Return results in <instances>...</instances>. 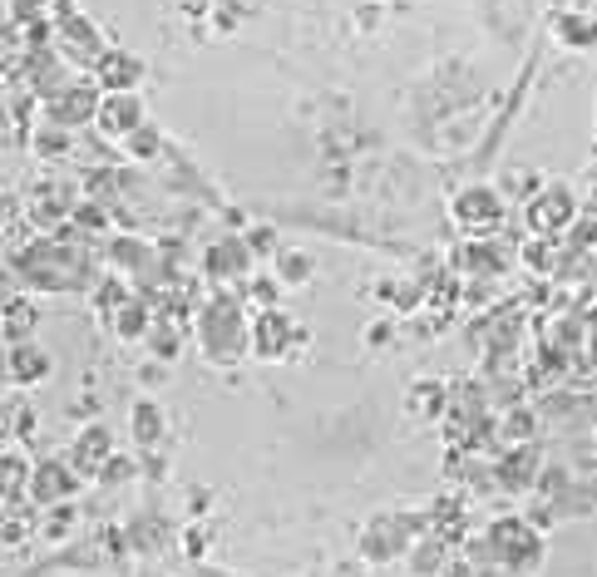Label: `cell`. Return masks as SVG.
<instances>
[{
    "label": "cell",
    "mask_w": 597,
    "mask_h": 577,
    "mask_svg": "<svg viewBox=\"0 0 597 577\" xmlns=\"http://www.w3.org/2000/svg\"><path fill=\"white\" fill-rule=\"evenodd\" d=\"M405 524V514H385V518H375V524L361 533V553H366L371 563H391L395 553L405 548V533H425V528H401Z\"/></svg>",
    "instance_id": "12"
},
{
    "label": "cell",
    "mask_w": 597,
    "mask_h": 577,
    "mask_svg": "<svg viewBox=\"0 0 597 577\" xmlns=\"http://www.w3.org/2000/svg\"><path fill=\"white\" fill-rule=\"evenodd\" d=\"M104 262L114 266V272H143V262H149V247H143L139 237H114L104 252Z\"/></svg>",
    "instance_id": "23"
},
{
    "label": "cell",
    "mask_w": 597,
    "mask_h": 577,
    "mask_svg": "<svg viewBox=\"0 0 597 577\" xmlns=\"http://www.w3.org/2000/svg\"><path fill=\"white\" fill-rule=\"evenodd\" d=\"M499 247H489V237H474L469 247H459V257L455 266L459 272H469V276H479V272H499V257H494Z\"/></svg>",
    "instance_id": "24"
},
{
    "label": "cell",
    "mask_w": 597,
    "mask_h": 577,
    "mask_svg": "<svg viewBox=\"0 0 597 577\" xmlns=\"http://www.w3.org/2000/svg\"><path fill=\"white\" fill-rule=\"evenodd\" d=\"M30 484V469H26V459H20L16 449H6L0 454V498H10V494H20V488Z\"/></svg>",
    "instance_id": "28"
},
{
    "label": "cell",
    "mask_w": 597,
    "mask_h": 577,
    "mask_svg": "<svg viewBox=\"0 0 597 577\" xmlns=\"http://www.w3.org/2000/svg\"><path fill=\"white\" fill-rule=\"evenodd\" d=\"M6 371H10V381L16 385H40V381H50L54 355L45 346H36V341H16V346H10Z\"/></svg>",
    "instance_id": "14"
},
{
    "label": "cell",
    "mask_w": 597,
    "mask_h": 577,
    "mask_svg": "<svg viewBox=\"0 0 597 577\" xmlns=\"http://www.w3.org/2000/svg\"><path fill=\"white\" fill-rule=\"evenodd\" d=\"M405 415L419 419V425H435V419H445L449 415L445 381H435V375H419L411 391H405Z\"/></svg>",
    "instance_id": "13"
},
{
    "label": "cell",
    "mask_w": 597,
    "mask_h": 577,
    "mask_svg": "<svg viewBox=\"0 0 597 577\" xmlns=\"http://www.w3.org/2000/svg\"><path fill=\"white\" fill-rule=\"evenodd\" d=\"M276 286H282L276 276H257V282H252V302H257V306H276Z\"/></svg>",
    "instance_id": "32"
},
{
    "label": "cell",
    "mask_w": 597,
    "mask_h": 577,
    "mask_svg": "<svg viewBox=\"0 0 597 577\" xmlns=\"http://www.w3.org/2000/svg\"><path fill=\"white\" fill-rule=\"evenodd\" d=\"M129 435H134L139 449H159V444L169 439V415H163L159 399H139V405L129 409Z\"/></svg>",
    "instance_id": "15"
},
{
    "label": "cell",
    "mask_w": 597,
    "mask_h": 577,
    "mask_svg": "<svg viewBox=\"0 0 597 577\" xmlns=\"http://www.w3.org/2000/svg\"><path fill=\"white\" fill-rule=\"evenodd\" d=\"M296 346H306V326H296L282 306H262L247 326V351L257 361H286Z\"/></svg>",
    "instance_id": "4"
},
{
    "label": "cell",
    "mask_w": 597,
    "mask_h": 577,
    "mask_svg": "<svg viewBox=\"0 0 597 577\" xmlns=\"http://www.w3.org/2000/svg\"><path fill=\"white\" fill-rule=\"evenodd\" d=\"M573 217H578V198L563 183H538V193L524 198V222L534 237H558L573 227Z\"/></svg>",
    "instance_id": "5"
},
{
    "label": "cell",
    "mask_w": 597,
    "mask_h": 577,
    "mask_svg": "<svg viewBox=\"0 0 597 577\" xmlns=\"http://www.w3.org/2000/svg\"><path fill=\"white\" fill-rule=\"evenodd\" d=\"M553 36L568 50H597V20L593 16H553Z\"/></svg>",
    "instance_id": "20"
},
{
    "label": "cell",
    "mask_w": 597,
    "mask_h": 577,
    "mask_svg": "<svg viewBox=\"0 0 597 577\" xmlns=\"http://www.w3.org/2000/svg\"><path fill=\"white\" fill-rule=\"evenodd\" d=\"M242 242H247V252H252V257H276V252H282V237H276V227H272V222H262V227H247V232H242Z\"/></svg>",
    "instance_id": "29"
},
{
    "label": "cell",
    "mask_w": 597,
    "mask_h": 577,
    "mask_svg": "<svg viewBox=\"0 0 597 577\" xmlns=\"http://www.w3.org/2000/svg\"><path fill=\"white\" fill-rule=\"evenodd\" d=\"M109 429L104 425H90V429H80V439L70 444V469L80 474V479H99L104 474V464L114 459V449H109Z\"/></svg>",
    "instance_id": "11"
},
{
    "label": "cell",
    "mask_w": 597,
    "mask_h": 577,
    "mask_svg": "<svg viewBox=\"0 0 597 577\" xmlns=\"http://www.w3.org/2000/svg\"><path fill=\"white\" fill-rule=\"evenodd\" d=\"M143 346L153 351V361L159 365H169V361H179L183 355V331L173 326V321H153L149 336H143Z\"/></svg>",
    "instance_id": "22"
},
{
    "label": "cell",
    "mask_w": 597,
    "mask_h": 577,
    "mask_svg": "<svg viewBox=\"0 0 597 577\" xmlns=\"http://www.w3.org/2000/svg\"><path fill=\"white\" fill-rule=\"evenodd\" d=\"M70 222H74V227H84V232H104L109 227V213L99 203H74Z\"/></svg>",
    "instance_id": "31"
},
{
    "label": "cell",
    "mask_w": 597,
    "mask_h": 577,
    "mask_svg": "<svg viewBox=\"0 0 597 577\" xmlns=\"http://www.w3.org/2000/svg\"><path fill=\"white\" fill-rule=\"evenodd\" d=\"M74 524H80V508L64 498V504H50V508H45V524H40V533H45L50 543H64V538L74 533Z\"/></svg>",
    "instance_id": "27"
},
{
    "label": "cell",
    "mask_w": 597,
    "mask_h": 577,
    "mask_svg": "<svg viewBox=\"0 0 597 577\" xmlns=\"http://www.w3.org/2000/svg\"><path fill=\"white\" fill-rule=\"evenodd\" d=\"M109 326H114L119 341H143V336H149L153 316H149V306H143V296H129V302L109 316Z\"/></svg>",
    "instance_id": "18"
},
{
    "label": "cell",
    "mask_w": 597,
    "mask_h": 577,
    "mask_svg": "<svg viewBox=\"0 0 597 577\" xmlns=\"http://www.w3.org/2000/svg\"><path fill=\"white\" fill-rule=\"evenodd\" d=\"M449 217H455V227L464 232V237H494V232L504 227V217H508V203H504L499 188L469 183V188H459V193L449 198Z\"/></svg>",
    "instance_id": "2"
},
{
    "label": "cell",
    "mask_w": 597,
    "mask_h": 577,
    "mask_svg": "<svg viewBox=\"0 0 597 577\" xmlns=\"http://www.w3.org/2000/svg\"><path fill=\"white\" fill-rule=\"evenodd\" d=\"M40 311L36 302H26V296H16V302H6V336L10 341H30V331H36Z\"/></svg>",
    "instance_id": "26"
},
{
    "label": "cell",
    "mask_w": 597,
    "mask_h": 577,
    "mask_svg": "<svg viewBox=\"0 0 597 577\" xmlns=\"http://www.w3.org/2000/svg\"><path fill=\"white\" fill-rule=\"evenodd\" d=\"M272 272H276V282L282 286H306L316 276V257L312 252H302V247H282L272 257Z\"/></svg>",
    "instance_id": "17"
},
{
    "label": "cell",
    "mask_w": 597,
    "mask_h": 577,
    "mask_svg": "<svg viewBox=\"0 0 597 577\" xmlns=\"http://www.w3.org/2000/svg\"><path fill=\"white\" fill-rule=\"evenodd\" d=\"M30 149H36V159L60 163V159H70L74 133H70V129H60V124H40L36 133H30Z\"/></svg>",
    "instance_id": "21"
},
{
    "label": "cell",
    "mask_w": 597,
    "mask_h": 577,
    "mask_svg": "<svg viewBox=\"0 0 597 577\" xmlns=\"http://www.w3.org/2000/svg\"><path fill=\"white\" fill-rule=\"evenodd\" d=\"M252 252H247V242L242 237H223V242H213V247L203 252V272L213 276V282H242V276L252 272Z\"/></svg>",
    "instance_id": "10"
},
{
    "label": "cell",
    "mask_w": 597,
    "mask_h": 577,
    "mask_svg": "<svg viewBox=\"0 0 597 577\" xmlns=\"http://www.w3.org/2000/svg\"><path fill=\"white\" fill-rule=\"evenodd\" d=\"M99 99H104L99 84H70V89H60V94H45V114H50V124L74 133L80 124H94Z\"/></svg>",
    "instance_id": "6"
},
{
    "label": "cell",
    "mask_w": 597,
    "mask_h": 577,
    "mask_svg": "<svg viewBox=\"0 0 597 577\" xmlns=\"http://www.w3.org/2000/svg\"><path fill=\"white\" fill-rule=\"evenodd\" d=\"M74 484H80V474L70 469V459H40L36 469H30V484L26 494L36 498V504H64V498H74Z\"/></svg>",
    "instance_id": "8"
},
{
    "label": "cell",
    "mask_w": 597,
    "mask_h": 577,
    "mask_svg": "<svg viewBox=\"0 0 597 577\" xmlns=\"http://www.w3.org/2000/svg\"><path fill=\"white\" fill-rule=\"evenodd\" d=\"M94 84L104 94H134L143 84V54L134 50H104L94 60Z\"/></svg>",
    "instance_id": "7"
},
{
    "label": "cell",
    "mask_w": 597,
    "mask_h": 577,
    "mask_svg": "<svg viewBox=\"0 0 597 577\" xmlns=\"http://www.w3.org/2000/svg\"><path fill=\"white\" fill-rule=\"evenodd\" d=\"M124 149H129V159H134V163H153L163 153V129L159 124H139L124 139Z\"/></svg>",
    "instance_id": "25"
},
{
    "label": "cell",
    "mask_w": 597,
    "mask_h": 577,
    "mask_svg": "<svg viewBox=\"0 0 597 577\" xmlns=\"http://www.w3.org/2000/svg\"><path fill=\"white\" fill-rule=\"evenodd\" d=\"M139 124H149V119H143V99L139 94H104L99 99V114H94L99 133H109V139L124 143Z\"/></svg>",
    "instance_id": "9"
},
{
    "label": "cell",
    "mask_w": 597,
    "mask_h": 577,
    "mask_svg": "<svg viewBox=\"0 0 597 577\" xmlns=\"http://www.w3.org/2000/svg\"><path fill=\"white\" fill-rule=\"evenodd\" d=\"M489 553L504 563L508 573H538L544 568V528H534L528 518H494L489 524Z\"/></svg>",
    "instance_id": "1"
},
{
    "label": "cell",
    "mask_w": 597,
    "mask_h": 577,
    "mask_svg": "<svg viewBox=\"0 0 597 577\" xmlns=\"http://www.w3.org/2000/svg\"><path fill=\"white\" fill-rule=\"evenodd\" d=\"M538 479V449L534 444H518V449L499 454V484L514 488V494H524L528 484Z\"/></svg>",
    "instance_id": "16"
},
{
    "label": "cell",
    "mask_w": 597,
    "mask_h": 577,
    "mask_svg": "<svg viewBox=\"0 0 597 577\" xmlns=\"http://www.w3.org/2000/svg\"><path fill=\"white\" fill-rule=\"evenodd\" d=\"M593 355H597V336H593Z\"/></svg>",
    "instance_id": "34"
},
{
    "label": "cell",
    "mask_w": 597,
    "mask_h": 577,
    "mask_svg": "<svg viewBox=\"0 0 597 577\" xmlns=\"http://www.w3.org/2000/svg\"><path fill=\"white\" fill-rule=\"evenodd\" d=\"M6 20H10V10H6V6H0V30H6Z\"/></svg>",
    "instance_id": "33"
},
{
    "label": "cell",
    "mask_w": 597,
    "mask_h": 577,
    "mask_svg": "<svg viewBox=\"0 0 597 577\" xmlns=\"http://www.w3.org/2000/svg\"><path fill=\"white\" fill-rule=\"evenodd\" d=\"M198 331H203L208 361H223L227 365V361H237V355L247 351V321H242L237 296H217V302H208Z\"/></svg>",
    "instance_id": "3"
},
{
    "label": "cell",
    "mask_w": 597,
    "mask_h": 577,
    "mask_svg": "<svg viewBox=\"0 0 597 577\" xmlns=\"http://www.w3.org/2000/svg\"><path fill=\"white\" fill-rule=\"evenodd\" d=\"M445 558H449V543L439 538V533H419V543L411 548V573L415 577H439Z\"/></svg>",
    "instance_id": "19"
},
{
    "label": "cell",
    "mask_w": 597,
    "mask_h": 577,
    "mask_svg": "<svg viewBox=\"0 0 597 577\" xmlns=\"http://www.w3.org/2000/svg\"><path fill=\"white\" fill-rule=\"evenodd\" d=\"M524 266L528 272H548L553 266V242L548 237H528L524 242Z\"/></svg>",
    "instance_id": "30"
}]
</instances>
